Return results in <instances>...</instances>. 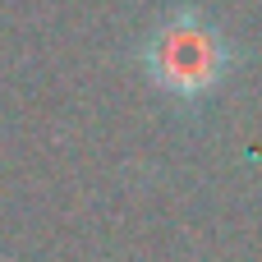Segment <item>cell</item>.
<instances>
[{
	"mask_svg": "<svg viewBox=\"0 0 262 262\" xmlns=\"http://www.w3.org/2000/svg\"><path fill=\"white\" fill-rule=\"evenodd\" d=\"M138 64H143V74L157 92H166L175 101H203L230 78L235 46L198 9H170L143 37Z\"/></svg>",
	"mask_w": 262,
	"mask_h": 262,
	"instance_id": "obj_1",
	"label": "cell"
}]
</instances>
